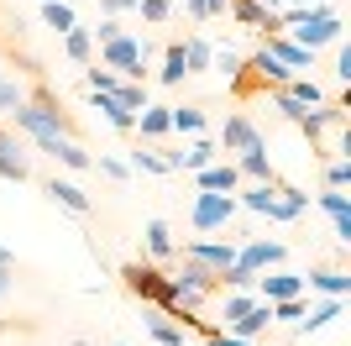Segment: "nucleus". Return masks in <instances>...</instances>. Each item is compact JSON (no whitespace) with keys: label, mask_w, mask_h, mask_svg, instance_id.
Segmentation results:
<instances>
[{"label":"nucleus","mask_w":351,"mask_h":346,"mask_svg":"<svg viewBox=\"0 0 351 346\" xmlns=\"http://www.w3.org/2000/svg\"><path fill=\"white\" fill-rule=\"evenodd\" d=\"M11 131H21L27 142H53V137H73V115L63 111V100L53 95V89H27V100L11 111Z\"/></svg>","instance_id":"1"},{"label":"nucleus","mask_w":351,"mask_h":346,"mask_svg":"<svg viewBox=\"0 0 351 346\" xmlns=\"http://www.w3.org/2000/svg\"><path fill=\"white\" fill-rule=\"evenodd\" d=\"M283 11V32H289L299 47L309 53H320V47H336L341 43V11L336 5H320V0H309V5H278Z\"/></svg>","instance_id":"2"},{"label":"nucleus","mask_w":351,"mask_h":346,"mask_svg":"<svg viewBox=\"0 0 351 346\" xmlns=\"http://www.w3.org/2000/svg\"><path fill=\"white\" fill-rule=\"evenodd\" d=\"M152 58H158V43L152 37H132V32H121V37H110V43H100V58L95 63H105V69H116L121 79H136V84H147V73H152Z\"/></svg>","instance_id":"3"},{"label":"nucleus","mask_w":351,"mask_h":346,"mask_svg":"<svg viewBox=\"0 0 351 346\" xmlns=\"http://www.w3.org/2000/svg\"><path fill=\"white\" fill-rule=\"evenodd\" d=\"M236 220V194H215V189H194L189 200V226L199 236H220Z\"/></svg>","instance_id":"4"},{"label":"nucleus","mask_w":351,"mask_h":346,"mask_svg":"<svg viewBox=\"0 0 351 346\" xmlns=\"http://www.w3.org/2000/svg\"><path fill=\"white\" fill-rule=\"evenodd\" d=\"M178 257H194V262H205L210 273H226L236 262V242L231 236H226V242H220V236H194V242H178Z\"/></svg>","instance_id":"5"},{"label":"nucleus","mask_w":351,"mask_h":346,"mask_svg":"<svg viewBox=\"0 0 351 346\" xmlns=\"http://www.w3.org/2000/svg\"><path fill=\"white\" fill-rule=\"evenodd\" d=\"M0 178L11 184H27L32 178V152H27V137L11 126H0Z\"/></svg>","instance_id":"6"},{"label":"nucleus","mask_w":351,"mask_h":346,"mask_svg":"<svg viewBox=\"0 0 351 346\" xmlns=\"http://www.w3.org/2000/svg\"><path fill=\"white\" fill-rule=\"evenodd\" d=\"M236 262L252 268V273H267V268H283V262H289V246L267 242V236H247V242H236Z\"/></svg>","instance_id":"7"},{"label":"nucleus","mask_w":351,"mask_h":346,"mask_svg":"<svg viewBox=\"0 0 351 346\" xmlns=\"http://www.w3.org/2000/svg\"><path fill=\"white\" fill-rule=\"evenodd\" d=\"M263 142V126L252 121V115H226V126H220V137H215V147H220V158H236V152H247V147H257Z\"/></svg>","instance_id":"8"},{"label":"nucleus","mask_w":351,"mask_h":346,"mask_svg":"<svg viewBox=\"0 0 351 346\" xmlns=\"http://www.w3.org/2000/svg\"><path fill=\"white\" fill-rule=\"evenodd\" d=\"M252 294L257 299H293V294H304V273H293L289 262L283 268H267V273H257V284H252Z\"/></svg>","instance_id":"9"},{"label":"nucleus","mask_w":351,"mask_h":346,"mask_svg":"<svg viewBox=\"0 0 351 346\" xmlns=\"http://www.w3.org/2000/svg\"><path fill=\"white\" fill-rule=\"evenodd\" d=\"M220 158V147L210 142V137H189V147H178V152H162V163H168V173H194L205 168V163Z\"/></svg>","instance_id":"10"},{"label":"nucleus","mask_w":351,"mask_h":346,"mask_svg":"<svg viewBox=\"0 0 351 346\" xmlns=\"http://www.w3.org/2000/svg\"><path fill=\"white\" fill-rule=\"evenodd\" d=\"M194 189H215V194H236L241 189V173H236L231 158H215L205 168H194Z\"/></svg>","instance_id":"11"},{"label":"nucleus","mask_w":351,"mask_h":346,"mask_svg":"<svg viewBox=\"0 0 351 346\" xmlns=\"http://www.w3.org/2000/svg\"><path fill=\"white\" fill-rule=\"evenodd\" d=\"M263 47L278 58L283 69H293V73H299V69H315V58H320V53H309V47H299L289 32H267V43H263Z\"/></svg>","instance_id":"12"},{"label":"nucleus","mask_w":351,"mask_h":346,"mask_svg":"<svg viewBox=\"0 0 351 346\" xmlns=\"http://www.w3.org/2000/svg\"><path fill=\"white\" fill-rule=\"evenodd\" d=\"M309 210V194L293 184H273V205H267V220H278V226H289V220H299Z\"/></svg>","instance_id":"13"},{"label":"nucleus","mask_w":351,"mask_h":346,"mask_svg":"<svg viewBox=\"0 0 351 346\" xmlns=\"http://www.w3.org/2000/svg\"><path fill=\"white\" fill-rule=\"evenodd\" d=\"M178 262H184V268L173 273V284L184 288V294H199V299H205V294H220V273H210L205 262H194V257H178Z\"/></svg>","instance_id":"14"},{"label":"nucleus","mask_w":351,"mask_h":346,"mask_svg":"<svg viewBox=\"0 0 351 346\" xmlns=\"http://www.w3.org/2000/svg\"><path fill=\"white\" fill-rule=\"evenodd\" d=\"M330 216V226H336V242L351 246V200H346V189H320V200H315Z\"/></svg>","instance_id":"15"},{"label":"nucleus","mask_w":351,"mask_h":346,"mask_svg":"<svg viewBox=\"0 0 351 346\" xmlns=\"http://www.w3.org/2000/svg\"><path fill=\"white\" fill-rule=\"evenodd\" d=\"M89 105L105 115V126H110V131H121V137H132V131H136V115L126 111V105H121L110 89H89Z\"/></svg>","instance_id":"16"},{"label":"nucleus","mask_w":351,"mask_h":346,"mask_svg":"<svg viewBox=\"0 0 351 346\" xmlns=\"http://www.w3.org/2000/svg\"><path fill=\"white\" fill-rule=\"evenodd\" d=\"M304 288H315V294H325V299H346L351 294V273L346 268H309Z\"/></svg>","instance_id":"17"},{"label":"nucleus","mask_w":351,"mask_h":346,"mask_svg":"<svg viewBox=\"0 0 351 346\" xmlns=\"http://www.w3.org/2000/svg\"><path fill=\"white\" fill-rule=\"evenodd\" d=\"M43 194H47L53 205H63V210H73V216H89V210H95V205H89V194L73 184V178H47Z\"/></svg>","instance_id":"18"},{"label":"nucleus","mask_w":351,"mask_h":346,"mask_svg":"<svg viewBox=\"0 0 351 346\" xmlns=\"http://www.w3.org/2000/svg\"><path fill=\"white\" fill-rule=\"evenodd\" d=\"M142 252H147L152 262H162V257H178L173 226H168V220H147V226H142Z\"/></svg>","instance_id":"19"},{"label":"nucleus","mask_w":351,"mask_h":346,"mask_svg":"<svg viewBox=\"0 0 351 346\" xmlns=\"http://www.w3.org/2000/svg\"><path fill=\"white\" fill-rule=\"evenodd\" d=\"M168 131H173V121H168V105H152V100H147L142 111H136V131H132V137H142V142H162Z\"/></svg>","instance_id":"20"},{"label":"nucleus","mask_w":351,"mask_h":346,"mask_svg":"<svg viewBox=\"0 0 351 346\" xmlns=\"http://www.w3.org/2000/svg\"><path fill=\"white\" fill-rule=\"evenodd\" d=\"M236 173L247 178V184H263V178H278L273 173V163H267V142H257V147H247V152H236Z\"/></svg>","instance_id":"21"},{"label":"nucleus","mask_w":351,"mask_h":346,"mask_svg":"<svg viewBox=\"0 0 351 346\" xmlns=\"http://www.w3.org/2000/svg\"><path fill=\"white\" fill-rule=\"evenodd\" d=\"M43 152H53V158H58L63 168H73V173L95 168V158H89V147H79L73 137H53V142H43Z\"/></svg>","instance_id":"22"},{"label":"nucleus","mask_w":351,"mask_h":346,"mask_svg":"<svg viewBox=\"0 0 351 346\" xmlns=\"http://www.w3.org/2000/svg\"><path fill=\"white\" fill-rule=\"evenodd\" d=\"M283 95H289V100H299V105H309V111H315V105H325L330 100V95H325V84L320 79H304V73H293V79H283Z\"/></svg>","instance_id":"23"},{"label":"nucleus","mask_w":351,"mask_h":346,"mask_svg":"<svg viewBox=\"0 0 351 346\" xmlns=\"http://www.w3.org/2000/svg\"><path fill=\"white\" fill-rule=\"evenodd\" d=\"M189 79V63H184V43H168L162 47V69H158V84L162 89H178Z\"/></svg>","instance_id":"24"},{"label":"nucleus","mask_w":351,"mask_h":346,"mask_svg":"<svg viewBox=\"0 0 351 346\" xmlns=\"http://www.w3.org/2000/svg\"><path fill=\"white\" fill-rule=\"evenodd\" d=\"M168 121H173L178 137H205V131H210V121H205L199 105H168Z\"/></svg>","instance_id":"25"},{"label":"nucleus","mask_w":351,"mask_h":346,"mask_svg":"<svg viewBox=\"0 0 351 346\" xmlns=\"http://www.w3.org/2000/svg\"><path fill=\"white\" fill-rule=\"evenodd\" d=\"M220 294H226V288H220ZM252 304H257V294H252V288H231V294L220 299V325H236Z\"/></svg>","instance_id":"26"},{"label":"nucleus","mask_w":351,"mask_h":346,"mask_svg":"<svg viewBox=\"0 0 351 346\" xmlns=\"http://www.w3.org/2000/svg\"><path fill=\"white\" fill-rule=\"evenodd\" d=\"M126 168H132V173H168V163H162L158 142H136L132 158H126Z\"/></svg>","instance_id":"27"},{"label":"nucleus","mask_w":351,"mask_h":346,"mask_svg":"<svg viewBox=\"0 0 351 346\" xmlns=\"http://www.w3.org/2000/svg\"><path fill=\"white\" fill-rule=\"evenodd\" d=\"M341 310H346V299H325V304H315V310H309V320H299V336L325 331L330 320H341Z\"/></svg>","instance_id":"28"},{"label":"nucleus","mask_w":351,"mask_h":346,"mask_svg":"<svg viewBox=\"0 0 351 346\" xmlns=\"http://www.w3.org/2000/svg\"><path fill=\"white\" fill-rule=\"evenodd\" d=\"M226 16H231V21H241L247 32H263V27H267V5H257V0H231V5H226Z\"/></svg>","instance_id":"29"},{"label":"nucleus","mask_w":351,"mask_h":346,"mask_svg":"<svg viewBox=\"0 0 351 346\" xmlns=\"http://www.w3.org/2000/svg\"><path fill=\"white\" fill-rule=\"evenodd\" d=\"M210 58H215V43H210V37H199V32L184 37V63H189V73H205Z\"/></svg>","instance_id":"30"},{"label":"nucleus","mask_w":351,"mask_h":346,"mask_svg":"<svg viewBox=\"0 0 351 346\" xmlns=\"http://www.w3.org/2000/svg\"><path fill=\"white\" fill-rule=\"evenodd\" d=\"M63 53H69L73 63H89V58H95V37H89V27H69V32H63Z\"/></svg>","instance_id":"31"},{"label":"nucleus","mask_w":351,"mask_h":346,"mask_svg":"<svg viewBox=\"0 0 351 346\" xmlns=\"http://www.w3.org/2000/svg\"><path fill=\"white\" fill-rule=\"evenodd\" d=\"M43 27H53L58 37L69 27H79V21H73V5H69V0H43Z\"/></svg>","instance_id":"32"},{"label":"nucleus","mask_w":351,"mask_h":346,"mask_svg":"<svg viewBox=\"0 0 351 346\" xmlns=\"http://www.w3.org/2000/svg\"><path fill=\"white\" fill-rule=\"evenodd\" d=\"M147 336H152L158 346H184V341H189V331L173 325V320H147Z\"/></svg>","instance_id":"33"},{"label":"nucleus","mask_w":351,"mask_h":346,"mask_svg":"<svg viewBox=\"0 0 351 346\" xmlns=\"http://www.w3.org/2000/svg\"><path fill=\"white\" fill-rule=\"evenodd\" d=\"M136 11H142L147 27H162V21L178 11V0H136Z\"/></svg>","instance_id":"34"},{"label":"nucleus","mask_w":351,"mask_h":346,"mask_svg":"<svg viewBox=\"0 0 351 346\" xmlns=\"http://www.w3.org/2000/svg\"><path fill=\"white\" fill-rule=\"evenodd\" d=\"M21 100H27V84H21V79H11V73H0V115H11Z\"/></svg>","instance_id":"35"},{"label":"nucleus","mask_w":351,"mask_h":346,"mask_svg":"<svg viewBox=\"0 0 351 346\" xmlns=\"http://www.w3.org/2000/svg\"><path fill=\"white\" fill-rule=\"evenodd\" d=\"M110 95H116V100L126 105V111H132V115H136V111H142V105H147V84H136V79H121V84L110 89Z\"/></svg>","instance_id":"36"},{"label":"nucleus","mask_w":351,"mask_h":346,"mask_svg":"<svg viewBox=\"0 0 351 346\" xmlns=\"http://www.w3.org/2000/svg\"><path fill=\"white\" fill-rule=\"evenodd\" d=\"M84 84H89V89H116V84H121V73H116V69H105V63H95V58H89V69H84Z\"/></svg>","instance_id":"37"},{"label":"nucleus","mask_w":351,"mask_h":346,"mask_svg":"<svg viewBox=\"0 0 351 346\" xmlns=\"http://www.w3.org/2000/svg\"><path fill=\"white\" fill-rule=\"evenodd\" d=\"M241 63H247V58L236 53V47H215V58H210V69H220L226 79H236V73H241Z\"/></svg>","instance_id":"38"},{"label":"nucleus","mask_w":351,"mask_h":346,"mask_svg":"<svg viewBox=\"0 0 351 346\" xmlns=\"http://www.w3.org/2000/svg\"><path fill=\"white\" fill-rule=\"evenodd\" d=\"M252 284H257V273H252V268H241V262H231V268L220 273V288H252Z\"/></svg>","instance_id":"39"},{"label":"nucleus","mask_w":351,"mask_h":346,"mask_svg":"<svg viewBox=\"0 0 351 346\" xmlns=\"http://www.w3.org/2000/svg\"><path fill=\"white\" fill-rule=\"evenodd\" d=\"M346 184H351V158L325 163V189H346Z\"/></svg>","instance_id":"40"},{"label":"nucleus","mask_w":351,"mask_h":346,"mask_svg":"<svg viewBox=\"0 0 351 346\" xmlns=\"http://www.w3.org/2000/svg\"><path fill=\"white\" fill-rule=\"evenodd\" d=\"M205 346H257V341H247V336H231V331H220V325H205Z\"/></svg>","instance_id":"41"},{"label":"nucleus","mask_w":351,"mask_h":346,"mask_svg":"<svg viewBox=\"0 0 351 346\" xmlns=\"http://www.w3.org/2000/svg\"><path fill=\"white\" fill-rule=\"evenodd\" d=\"M121 32H126V27H121V16H105L100 27H89V37H95V47H100V43H110V37H121Z\"/></svg>","instance_id":"42"},{"label":"nucleus","mask_w":351,"mask_h":346,"mask_svg":"<svg viewBox=\"0 0 351 346\" xmlns=\"http://www.w3.org/2000/svg\"><path fill=\"white\" fill-rule=\"evenodd\" d=\"M95 168H100L105 178H132V168H126V163H121V158H100V163H95Z\"/></svg>","instance_id":"43"},{"label":"nucleus","mask_w":351,"mask_h":346,"mask_svg":"<svg viewBox=\"0 0 351 346\" xmlns=\"http://www.w3.org/2000/svg\"><path fill=\"white\" fill-rule=\"evenodd\" d=\"M336 79H341V84L351 79V47L346 43H336Z\"/></svg>","instance_id":"44"},{"label":"nucleus","mask_w":351,"mask_h":346,"mask_svg":"<svg viewBox=\"0 0 351 346\" xmlns=\"http://www.w3.org/2000/svg\"><path fill=\"white\" fill-rule=\"evenodd\" d=\"M100 11L105 16H126V11H136V0H100Z\"/></svg>","instance_id":"45"},{"label":"nucleus","mask_w":351,"mask_h":346,"mask_svg":"<svg viewBox=\"0 0 351 346\" xmlns=\"http://www.w3.org/2000/svg\"><path fill=\"white\" fill-rule=\"evenodd\" d=\"M178 5H184V11H189L194 21H210V16H205V0H178Z\"/></svg>","instance_id":"46"},{"label":"nucleus","mask_w":351,"mask_h":346,"mask_svg":"<svg viewBox=\"0 0 351 346\" xmlns=\"http://www.w3.org/2000/svg\"><path fill=\"white\" fill-rule=\"evenodd\" d=\"M11 284H16V278H11V268H0V304L11 299Z\"/></svg>","instance_id":"47"},{"label":"nucleus","mask_w":351,"mask_h":346,"mask_svg":"<svg viewBox=\"0 0 351 346\" xmlns=\"http://www.w3.org/2000/svg\"><path fill=\"white\" fill-rule=\"evenodd\" d=\"M226 5H231V0H205V16L215 21V16H226Z\"/></svg>","instance_id":"48"},{"label":"nucleus","mask_w":351,"mask_h":346,"mask_svg":"<svg viewBox=\"0 0 351 346\" xmlns=\"http://www.w3.org/2000/svg\"><path fill=\"white\" fill-rule=\"evenodd\" d=\"M0 268H11V273H16V252H11V246H0Z\"/></svg>","instance_id":"49"},{"label":"nucleus","mask_w":351,"mask_h":346,"mask_svg":"<svg viewBox=\"0 0 351 346\" xmlns=\"http://www.w3.org/2000/svg\"><path fill=\"white\" fill-rule=\"evenodd\" d=\"M257 5H267V11H278V5H283V0H257Z\"/></svg>","instance_id":"50"},{"label":"nucleus","mask_w":351,"mask_h":346,"mask_svg":"<svg viewBox=\"0 0 351 346\" xmlns=\"http://www.w3.org/2000/svg\"><path fill=\"white\" fill-rule=\"evenodd\" d=\"M0 73H5V53H0Z\"/></svg>","instance_id":"51"},{"label":"nucleus","mask_w":351,"mask_h":346,"mask_svg":"<svg viewBox=\"0 0 351 346\" xmlns=\"http://www.w3.org/2000/svg\"><path fill=\"white\" fill-rule=\"evenodd\" d=\"M105 346H126V341H105Z\"/></svg>","instance_id":"52"},{"label":"nucleus","mask_w":351,"mask_h":346,"mask_svg":"<svg viewBox=\"0 0 351 346\" xmlns=\"http://www.w3.org/2000/svg\"><path fill=\"white\" fill-rule=\"evenodd\" d=\"M69 346H89V341H69Z\"/></svg>","instance_id":"53"}]
</instances>
